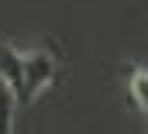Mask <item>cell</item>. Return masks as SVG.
Here are the masks:
<instances>
[{
    "mask_svg": "<svg viewBox=\"0 0 148 134\" xmlns=\"http://www.w3.org/2000/svg\"><path fill=\"white\" fill-rule=\"evenodd\" d=\"M55 79V55L52 52H24V79H21V90H17V103H31Z\"/></svg>",
    "mask_w": 148,
    "mask_h": 134,
    "instance_id": "6da1fadb",
    "label": "cell"
},
{
    "mask_svg": "<svg viewBox=\"0 0 148 134\" xmlns=\"http://www.w3.org/2000/svg\"><path fill=\"white\" fill-rule=\"evenodd\" d=\"M0 79L17 93L21 90V79H24V55L10 45H0Z\"/></svg>",
    "mask_w": 148,
    "mask_h": 134,
    "instance_id": "7a4b0ae2",
    "label": "cell"
},
{
    "mask_svg": "<svg viewBox=\"0 0 148 134\" xmlns=\"http://www.w3.org/2000/svg\"><path fill=\"white\" fill-rule=\"evenodd\" d=\"M127 93H131V100L148 113V69L131 66V72H127Z\"/></svg>",
    "mask_w": 148,
    "mask_h": 134,
    "instance_id": "3957f363",
    "label": "cell"
},
{
    "mask_svg": "<svg viewBox=\"0 0 148 134\" xmlns=\"http://www.w3.org/2000/svg\"><path fill=\"white\" fill-rule=\"evenodd\" d=\"M14 103H17V93L0 79V134H10V124H14Z\"/></svg>",
    "mask_w": 148,
    "mask_h": 134,
    "instance_id": "277c9868",
    "label": "cell"
}]
</instances>
